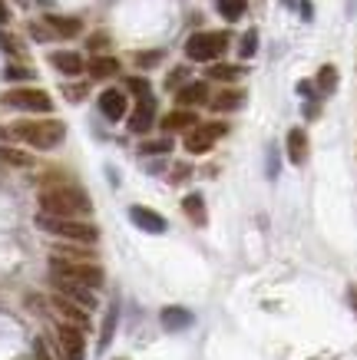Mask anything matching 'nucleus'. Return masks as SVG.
Here are the masks:
<instances>
[{
  "instance_id": "1",
  "label": "nucleus",
  "mask_w": 357,
  "mask_h": 360,
  "mask_svg": "<svg viewBox=\"0 0 357 360\" xmlns=\"http://www.w3.org/2000/svg\"><path fill=\"white\" fill-rule=\"evenodd\" d=\"M89 195L76 186H44L40 188V212L46 215H63V219H80L89 215Z\"/></svg>"
},
{
  "instance_id": "2",
  "label": "nucleus",
  "mask_w": 357,
  "mask_h": 360,
  "mask_svg": "<svg viewBox=\"0 0 357 360\" xmlns=\"http://www.w3.org/2000/svg\"><path fill=\"white\" fill-rule=\"evenodd\" d=\"M11 136L27 142V146H33V149L50 153V149H56V146L63 142L66 126L60 120H23V122H13L11 126Z\"/></svg>"
},
{
  "instance_id": "3",
  "label": "nucleus",
  "mask_w": 357,
  "mask_h": 360,
  "mask_svg": "<svg viewBox=\"0 0 357 360\" xmlns=\"http://www.w3.org/2000/svg\"><path fill=\"white\" fill-rule=\"evenodd\" d=\"M37 225H40L46 235H56V238L73 241V245H96L99 241V229L83 219H63V215H46V212H40Z\"/></svg>"
},
{
  "instance_id": "4",
  "label": "nucleus",
  "mask_w": 357,
  "mask_h": 360,
  "mask_svg": "<svg viewBox=\"0 0 357 360\" xmlns=\"http://www.w3.org/2000/svg\"><path fill=\"white\" fill-rule=\"evenodd\" d=\"M50 274L80 281V284H87V288H103V268L93 262H80V258H60V255H54L50 258Z\"/></svg>"
},
{
  "instance_id": "5",
  "label": "nucleus",
  "mask_w": 357,
  "mask_h": 360,
  "mask_svg": "<svg viewBox=\"0 0 357 360\" xmlns=\"http://www.w3.org/2000/svg\"><path fill=\"white\" fill-rule=\"evenodd\" d=\"M225 46H228V33L202 30L185 40V56L195 60V63H212V60H218V56L225 53Z\"/></svg>"
},
{
  "instance_id": "6",
  "label": "nucleus",
  "mask_w": 357,
  "mask_h": 360,
  "mask_svg": "<svg viewBox=\"0 0 357 360\" xmlns=\"http://www.w3.org/2000/svg\"><path fill=\"white\" fill-rule=\"evenodd\" d=\"M4 106L23 110V112H50L54 110V99L46 96L44 89L20 86V89H7V93H4Z\"/></svg>"
},
{
  "instance_id": "7",
  "label": "nucleus",
  "mask_w": 357,
  "mask_h": 360,
  "mask_svg": "<svg viewBox=\"0 0 357 360\" xmlns=\"http://www.w3.org/2000/svg\"><path fill=\"white\" fill-rule=\"evenodd\" d=\"M225 132H228L225 122H202V126L195 122L192 129L185 132V149H189L192 155H206Z\"/></svg>"
},
{
  "instance_id": "8",
  "label": "nucleus",
  "mask_w": 357,
  "mask_h": 360,
  "mask_svg": "<svg viewBox=\"0 0 357 360\" xmlns=\"http://www.w3.org/2000/svg\"><path fill=\"white\" fill-rule=\"evenodd\" d=\"M56 340H60V350H63L66 360H87V338H83V328H80V324L63 321V324L56 328Z\"/></svg>"
},
{
  "instance_id": "9",
  "label": "nucleus",
  "mask_w": 357,
  "mask_h": 360,
  "mask_svg": "<svg viewBox=\"0 0 357 360\" xmlns=\"http://www.w3.org/2000/svg\"><path fill=\"white\" fill-rule=\"evenodd\" d=\"M50 278H54V288H56V295L70 297L73 304L87 307V311H93V307H96V288H87V284H80V281H70V278H56V274H50Z\"/></svg>"
},
{
  "instance_id": "10",
  "label": "nucleus",
  "mask_w": 357,
  "mask_h": 360,
  "mask_svg": "<svg viewBox=\"0 0 357 360\" xmlns=\"http://www.w3.org/2000/svg\"><path fill=\"white\" fill-rule=\"evenodd\" d=\"M130 110V103H126V93L123 89H103L99 93V112L106 116L109 122H119Z\"/></svg>"
},
{
  "instance_id": "11",
  "label": "nucleus",
  "mask_w": 357,
  "mask_h": 360,
  "mask_svg": "<svg viewBox=\"0 0 357 360\" xmlns=\"http://www.w3.org/2000/svg\"><path fill=\"white\" fill-rule=\"evenodd\" d=\"M130 219H132V225H136V229L152 231V235H163V231H165V219L159 215V212L146 208V205H132L130 208Z\"/></svg>"
},
{
  "instance_id": "12",
  "label": "nucleus",
  "mask_w": 357,
  "mask_h": 360,
  "mask_svg": "<svg viewBox=\"0 0 357 360\" xmlns=\"http://www.w3.org/2000/svg\"><path fill=\"white\" fill-rule=\"evenodd\" d=\"M152 122H156V99L142 96L139 106H136V110H132V116H130V129L132 132H149Z\"/></svg>"
},
{
  "instance_id": "13",
  "label": "nucleus",
  "mask_w": 357,
  "mask_h": 360,
  "mask_svg": "<svg viewBox=\"0 0 357 360\" xmlns=\"http://www.w3.org/2000/svg\"><path fill=\"white\" fill-rule=\"evenodd\" d=\"M50 63H54L60 73H66V77H80V73L87 70V60L76 53V50H56V53H50Z\"/></svg>"
},
{
  "instance_id": "14",
  "label": "nucleus",
  "mask_w": 357,
  "mask_h": 360,
  "mask_svg": "<svg viewBox=\"0 0 357 360\" xmlns=\"http://www.w3.org/2000/svg\"><path fill=\"white\" fill-rule=\"evenodd\" d=\"M175 103H179L182 110H189V106H202V103H208V86L206 83H185V86L175 89Z\"/></svg>"
},
{
  "instance_id": "15",
  "label": "nucleus",
  "mask_w": 357,
  "mask_h": 360,
  "mask_svg": "<svg viewBox=\"0 0 357 360\" xmlns=\"http://www.w3.org/2000/svg\"><path fill=\"white\" fill-rule=\"evenodd\" d=\"M54 307L66 317V321H70V324H80V328H87V324H89V311H87V307H80V304H73L70 297L54 295Z\"/></svg>"
},
{
  "instance_id": "16",
  "label": "nucleus",
  "mask_w": 357,
  "mask_h": 360,
  "mask_svg": "<svg viewBox=\"0 0 357 360\" xmlns=\"http://www.w3.org/2000/svg\"><path fill=\"white\" fill-rule=\"evenodd\" d=\"M159 321H163L165 330H173V334H175V330H189V328H192L195 317H192V311H185V307H165L163 314H159Z\"/></svg>"
},
{
  "instance_id": "17",
  "label": "nucleus",
  "mask_w": 357,
  "mask_h": 360,
  "mask_svg": "<svg viewBox=\"0 0 357 360\" xmlns=\"http://www.w3.org/2000/svg\"><path fill=\"white\" fill-rule=\"evenodd\" d=\"M288 159H292V165H304V162H308V132H304V129H292V132H288Z\"/></svg>"
},
{
  "instance_id": "18",
  "label": "nucleus",
  "mask_w": 357,
  "mask_h": 360,
  "mask_svg": "<svg viewBox=\"0 0 357 360\" xmlns=\"http://www.w3.org/2000/svg\"><path fill=\"white\" fill-rule=\"evenodd\" d=\"M44 23L56 33V37H76V33L83 30V23L76 20V17H60V13H46Z\"/></svg>"
},
{
  "instance_id": "19",
  "label": "nucleus",
  "mask_w": 357,
  "mask_h": 360,
  "mask_svg": "<svg viewBox=\"0 0 357 360\" xmlns=\"http://www.w3.org/2000/svg\"><path fill=\"white\" fill-rule=\"evenodd\" d=\"M195 122H199V120H195L192 110H173L163 120V132H189Z\"/></svg>"
},
{
  "instance_id": "20",
  "label": "nucleus",
  "mask_w": 357,
  "mask_h": 360,
  "mask_svg": "<svg viewBox=\"0 0 357 360\" xmlns=\"http://www.w3.org/2000/svg\"><path fill=\"white\" fill-rule=\"evenodd\" d=\"M119 73V60L116 56H106V53H99L89 60V77L93 79H109V77H116Z\"/></svg>"
},
{
  "instance_id": "21",
  "label": "nucleus",
  "mask_w": 357,
  "mask_h": 360,
  "mask_svg": "<svg viewBox=\"0 0 357 360\" xmlns=\"http://www.w3.org/2000/svg\"><path fill=\"white\" fill-rule=\"evenodd\" d=\"M212 106H215L218 112L242 110V106H245V93H242V89H222V93L212 99Z\"/></svg>"
},
{
  "instance_id": "22",
  "label": "nucleus",
  "mask_w": 357,
  "mask_h": 360,
  "mask_svg": "<svg viewBox=\"0 0 357 360\" xmlns=\"http://www.w3.org/2000/svg\"><path fill=\"white\" fill-rule=\"evenodd\" d=\"M182 212L189 215V221H192V225H206V221H208L206 202H202V195H195V192L182 198Z\"/></svg>"
},
{
  "instance_id": "23",
  "label": "nucleus",
  "mask_w": 357,
  "mask_h": 360,
  "mask_svg": "<svg viewBox=\"0 0 357 360\" xmlns=\"http://www.w3.org/2000/svg\"><path fill=\"white\" fill-rule=\"evenodd\" d=\"M0 162L13 165V169H30L33 155L30 153H20V149H11V146H0Z\"/></svg>"
},
{
  "instance_id": "24",
  "label": "nucleus",
  "mask_w": 357,
  "mask_h": 360,
  "mask_svg": "<svg viewBox=\"0 0 357 360\" xmlns=\"http://www.w3.org/2000/svg\"><path fill=\"white\" fill-rule=\"evenodd\" d=\"M242 77V66H232V63H215L208 66V79H222V83H232V79Z\"/></svg>"
},
{
  "instance_id": "25",
  "label": "nucleus",
  "mask_w": 357,
  "mask_h": 360,
  "mask_svg": "<svg viewBox=\"0 0 357 360\" xmlns=\"http://www.w3.org/2000/svg\"><path fill=\"white\" fill-rule=\"evenodd\" d=\"M245 7H249V0H218V13H222L228 23L238 20V17L245 13Z\"/></svg>"
},
{
  "instance_id": "26",
  "label": "nucleus",
  "mask_w": 357,
  "mask_h": 360,
  "mask_svg": "<svg viewBox=\"0 0 357 360\" xmlns=\"http://www.w3.org/2000/svg\"><path fill=\"white\" fill-rule=\"evenodd\" d=\"M334 86H337V70L331 63L321 66V70H318V89H321V93H334Z\"/></svg>"
},
{
  "instance_id": "27",
  "label": "nucleus",
  "mask_w": 357,
  "mask_h": 360,
  "mask_svg": "<svg viewBox=\"0 0 357 360\" xmlns=\"http://www.w3.org/2000/svg\"><path fill=\"white\" fill-rule=\"evenodd\" d=\"M113 334H116V307H109L106 321H103V334H99V350H106V347H109Z\"/></svg>"
},
{
  "instance_id": "28",
  "label": "nucleus",
  "mask_w": 357,
  "mask_h": 360,
  "mask_svg": "<svg viewBox=\"0 0 357 360\" xmlns=\"http://www.w3.org/2000/svg\"><path fill=\"white\" fill-rule=\"evenodd\" d=\"M173 149V139H152V142H142L139 153L142 155H159V153H169Z\"/></svg>"
},
{
  "instance_id": "29",
  "label": "nucleus",
  "mask_w": 357,
  "mask_h": 360,
  "mask_svg": "<svg viewBox=\"0 0 357 360\" xmlns=\"http://www.w3.org/2000/svg\"><path fill=\"white\" fill-rule=\"evenodd\" d=\"M54 255H60V258H80V262H89V258H93V251H87V248H73V245H63V248H56Z\"/></svg>"
},
{
  "instance_id": "30",
  "label": "nucleus",
  "mask_w": 357,
  "mask_h": 360,
  "mask_svg": "<svg viewBox=\"0 0 357 360\" xmlns=\"http://www.w3.org/2000/svg\"><path fill=\"white\" fill-rule=\"evenodd\" d=\"M255 50H258V33L255 30H249L245 33V37H242V46H238V53L245 56V60H249L251 53H255Z\"/></svg>"
},
{
  "instance_id": "31",
  "label": "nucleus",
  "mask_w": 357,
  "mask_h": 360,
  "mask_svg": "<svg viewBox=\"0 0 357 360\" xmlns=\"http://www.w3.org/2000/svg\"><path fill=\"white\" fill-rule=\"evenodd\" d=\"M126 89H130V93H136V96H152V89H149V83H146V79L142 77H130L126 79Z\"/></svg>"
},
{
  "instance_id": "32",
  "label": "nucleus",
  "mask_w": 357,
  "mask_h": 360,
  "mask_svg": "<svg viewBox=\"0 0 357 360\" xmlns=\"http://www.w3.org/2000/svg\"><path fill=\"white\" fill-rule=\"evenodd\" d=\"M159 60H163V53H159V50H152V53H136V63H139V66H156Z\"/></svg>"
},
{
  "instance_id": "33",
  "label": "nucleus",
  "mask_w": 357,
  "mask_h": 360,
  "mask_svg": "<svg viewBox=\"0 0 357 360\" xmlns=\"http://www.w3.org/2000/svg\"><path fill=\"white\" fill-rule=\"evenodd\" d=\"M30 33L33 37H37V40H50V37H54V30H50V27H46V23H30Z\"/></svg>"
},
{
  "instance_id": "34",
  "label": "nucleus",
  "mask_w": 357,
  "mask_h": 360,
  "mask_svg": "<svg viewBox=\"0 0 357 360\" xmlns=\"http://www.w3.org/2000/svg\"><path fill=\"white\" fill-rule=\"evenodd\" d=\"M165 86H169V89L185 86V70H173V73H169V79H165Z\"/></svg>"
},
{
  "instance_id": "35",
  "label": "nucleus",
  "mask_w": 357,
  "mask_h": 360,
  "mask_svg": "<svg viewBox=\"0 0 357 360\" xmlns=\"http://www.w3.org/2000/svg\"><path fill=\"white\" fill-rule=\"evenodd\" d=\"M33 73L30 70H23V66H7V79H30Z\"/></svg>"
},
{
  "instance_id": "36",
  "label": "nucleus",
  "mask_w": 357,
  "mask_h": 360,
  "mask_svg": "<svg viewBox=\"0 0 357 360\" xmlns=\"http://www.w3.org/2000/svg\"><path fill=\"white\" fill-rule=\"evenodd\" d=\"M0 46H4V50H11V53H20V44H17L13 37H7V33H0Z\"/></svg>"
},
{
  "instance_id": "37",
  "label": "nucleus",
  "mask_w": 357,
  "mask_h": 360,
  "mask_svg": "<svg viewBox=\"0 0 357 360\" xmlns=\"http://www.w3.org/2000/svg\"><path fill=\"white\" fill-rule=\"evenodd\" d=\"M33 354H37V360H54V357H50V350H46L44 340H37V344H33Z\"/></svg>"
},
{
  "instance_id": "38",
  "label": "nucleus",
  "mask_w": 357,
  "mask_h": 360,
  "mask_svg": "<svg viewBox=\"0 0 357 360\" xmlns=\"http://www.w3.org/2000/svg\"><path fill=\"white\" fill-rule=\"evenodd\" d=\"M87 86H66V99H83Z\"/></svg>"
},
{
  "instance_id": "39",
  "label": "nucleus",
  "mask_w": 357,
  "mask_h": 360,
  "mask_svg": "<svg viewBox=\"0 0 357 360\" xmlns=\"http://www.w3.org/2000/svg\"><path fill=\"white\" fill-rule=\"evenodd\" d=\"M11 20V11H7V4H4V0H0V27H4V23Z\"/></svg>"
},
{
  "instance_id": "40",
  "label": "nucleus",
  "mask_w": 357,
  "mask_h": 360,
  "mask_svg": "<svg viewBox=\"0 0 357 360\" xmlns=\"http://www.w3.org/2000/svg\"><path fill=\"white\" fill-rule=\"evenodd\" d=\"M89 46H93V50H99V46H106V37H93V40H89Z\"/></svg>"
},
{
  "instance_id": "41",
  "label": "nucleus",
  "mask_w": 357,
  "mask_h": 360,
  "mask_svg": "<svg viewBox=\"0 0 357 360\" xmlns=\"http://www.w3.org/2000/svg\"><path fill=\"white\" fill-rule=\"evenodd\" d=\"M351 301H354V311H357V288H351Z\"/></svg>"
},
{
  "instance_id": "42",
  "label": "nucleus",
  "mask_w": 357,
  "mask_h": 360,
  "mask_svg": "<svg viewBox=\"0 0 357 360\" xmlns=\"http://www.w3.org/2000/svg\"><path fill=\"white\" fill-rule=\"evenodd\" d=\"M0 139H11V129H0Z\"/></svg>"
}]
</instances>
